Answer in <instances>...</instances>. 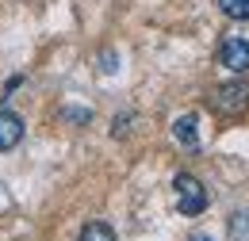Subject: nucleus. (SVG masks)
<instances>
[{
	"label": "nucleus",
	"mask_w": 249,
	"mask_h": 241,
	"mask_svg": "<svg viewBox=\"0 0 249 241\" xmlns=\"http://www.w3.org/2000/svg\"><path fill=\"white\" fill-rule=\"evenodd\" d=\"M207 107H211L215 115H222V119H238V115H246V111H249V81H226V85L211 88Z\"/></svg>",
	"instance_id": "1"
},
{
	"label": "nucleus",
	"mask_w": 249,
	"mask_h": 241,
	"mask_svg": "<svg viewBox=\"0 0 249 241\" xmlns=\"http://www.w3.org/2000/svg\"><path fill=\"white\" fill-rule=\"evenodd\" d=\"M173 191H177V211L188 214V218L203 214V211H207V203H211L207 188L196 180L192 172H177V180H173Z\"/></svg>",
	"instance_id": "2"
},
{
	"label": "nucleus",
	"mask_w": 249,
	"mask_h": 241,
	"mask_svg": "<svg viewBox=\"0 0 249 241\" xmlns=\"http://www.w3.org/2000/svg\"><path fill=\"white\" fill-rule=\"evenodd\" d=\"M218 65L230 73H246L249 69V42L246 38H226L218 46Z\"/></svg>",
	"instance_id": "3"
},
{
	"label": "nucleus",
	"mask_w": 249,
	"mask_h": 241,
	"mask_svg": "<svg viewBox=\"0 0 249 241\" xmlns=\"http://www.w3.org/2000/svg\"><path fill=\"white\" fill-rule=\"evenodd\" d=\"M23 142V119L16 111H0V153L16 150Z\"/></svg>",
	"instance_id": "4"
},
{
	"label": "nucleus",
	"mask_w": 249,
	"mask_h": 241,
	"mask_svg": "<svg viewBox=\"0 0 249 241\" xmlns=\"http://www.w3.org/2000/svg\"><path fill=\"white\" fill-rule=\"evenodd\" d=\"M173 138L184 150H199V119L196 115H180V119L173 122Z\"/></svg>",
	"instance_id": "5"
},
{
	"label": "nucleus",
	"mask_w": 249,
	"mask_h": 241,
	"mask_svg": "<svg viewBox=\"0 0 249 241\" xmlns=\"http://www.w3.org/2000/svg\"><path fill=\"white\" fill-rule=\"evenodd\" d=\"M226 230H230V241H249V211H234Z\"/></svg>",
	"instance_id": "6"
},
{
	"label": "nucleus",
	"mask_w": 249,
	"mask_h": 241,
	"mask_svg": "<svg viewBox=\"0 0 249 241\" xmlns=\"http://www.w3.org/2000/svg\"><path fill=\"white\" fill-rule=\"evenodd\" d=\"M81 241H115V230H111L107 222H89V226L81 230Z\"/></svg>",
	"instance_id": "7"
},
{
	"label": "nucleus",
	"mask_w": 249,
	"mask_h": 241,
	"mask_svg": "<svg viewBox=\"0 0 249 241\" xmlns=\"http://www.w3.org/2000/svg\"><path fill=\"white\" fill-rule=\"evenodd\" d=\"M218 8L230 19H249V0H218Z\"/></svg>",
	"instance_id": "8"
},
{
	"label": "nucleus",
	"mask_w": 249,
	"mask_h": 241,
	"mask_svg": "<svg viewBox=\"0 0 249 241\" xmlns=\"http://www.w3.org/2000/svg\"><path fill=\"white\" fill-rule=\"evenodd\" d=\"M65 119H69V122H89V119H92V111H65Z\"/></svg>",
	"instance_id": "9"
},
{
	"label": "nucleus",
	"mask_w": 249,
	"mask_h": 241,
	"mask_svg": "<svg viewBox=\"0 0 249 241\" xmlns=\"http://www.w3.org/2000/svg\"><path fill=\"white\" fill-rule=\"evenodd\" d=\"M126 126H130V115H119V119H115V138H123Z\"/></svg>",
	"instance_id": "10"
},
{
	"label": "nucleus",
	"mask_w": 249,
	"mask_h": 241,
	"mask_svg": "<svg viewBox=\"0 0 249 241\" xmlns=\"http://www.w3.org/2000/svg\"><path fill=\"white\" fill-rule=\"evenodd\" d=\"M100 61H104V65H100L104 73H115V54H104V58H100Z\"/></svg>",
	"instance_id": "11"
},
{
	"label": "nucleus",
	"mask_w": 249,
	"mask_h": 241,
	"mask_svg": "<svg viewBox=\"0 0 249 241\" xmlns=\"http://www.w3.org/2000/svg\"><path fill=\"white\" fill-rule=\"evenodd\" d=\"M188 241H215V238H207V234H192Z\"/></svg>",
	"instance_id": "12"
}]
</instances>
